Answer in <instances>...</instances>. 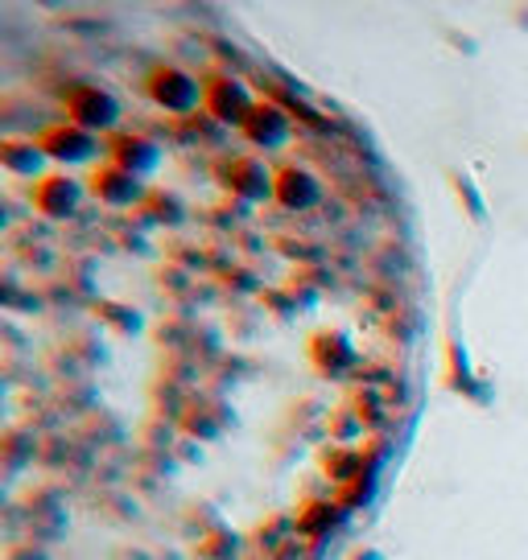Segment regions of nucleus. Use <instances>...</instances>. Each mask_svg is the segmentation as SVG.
Listing matches in <instances>:
<instances>
[{
	"mask_svg": "<svg viewBox=\"0 0 528 560\" xmlns=\"http://www.w3.org/2000/svg\"><path fill=\"white\" fill-rule=\"evenodd\" d=\"M9 223H13V214H9V207H4V202H0V235H4V231H9Z\"/></svg>",
	"mask_w": 528,
	"mask_h": 560,
	"instance_id": "obj_17",
	"label": "nucleus"
},
{
	"mask_svg": "<svg viewBox=\"0 0 528 560\" xmlns=\"http://www.w3.org/2000/svg\"><path fill=\"white\" fill-rule=\"evenodd\" d=\"M240 137H244L252 149H261V153H277V149H285L289 137H294V116H289L277 100H256L252 116H248L244 128H240Z\"/></svg>",
	"mask_w": 528,
	"mask_h": 560,
	"instance_id": "obj_9",
	"label": "nucleus"
},
{
	"mask_svg": "<svg viewBox=\"0 0 528 560\" xmlns=\"http://www.w3.org/2000/svg\"><path fill=\"white\" fill-rule=\"evenodd\" d=\"M145 100L165 112V116H194L203 112V79H194L186 67H174V62H158L145 74Z\"/></svg>",
	"mask_w": 528,
	"mask_h": 560,
	"instance_id": "obj_1",
	"label": "nucleus"
},
{
	"mask_svg": "<svg viewBox=\"0 0 528 560\" xmlns=\"http://www.w3.org/2000/svg\"><path fill=\"white\" fill-rule=\"evenodd\" d=\"M252 107H256V95H252V88L240 74L215 70V74L203 79V112H207L211 124H219V128H244Z\"/></svg>",
	"mask_w": 528,
	"mask_h": 560,
	"instance_id": "obj_3",
	"label": "nucleus"
},
{
	"mask_svg": "<svg viewBox=\"0 0 528 560\" xmlns=\"http://www.w3.org/2000/svg\"><path fill=\"white\" fill-rule=\"evenodd\" d=\"M273 202L289 210V214H306V210H314L322 202V182L306 165H282L277 182H273Z\"/></svg>",
	"mask_w": 528,
	"mask_h": 560,
	"instance_id": "obj_10",
	"label": "nucleus"
},
{
	"mask_svg": "<svg viewBox=\"0 0 528 560\" xmlns=\"http://www.w3.org/2000/svg\"><path fill=\"white\" fill-rule=\"evenodd\" d=\"M37 144H42V153H46L50 165H58V170H79V165H91V161L104 153V140L71 120L46 124V128L37 132Z\"/></svg>",
	"mask_w": 528,
	"mask_h": 560,
	"instance_id": "obj_4",
	"label": "nucleus"
},
{
	"mask_svg": "<svg viewBox=\"0 0 528 560\" xmlns=\"http://www.w3.org/2000/svg\"><path fill=\"white\" fill-rule=\"evenodd\" d=\"M0 170L37 182L42 174H50V158L42 153L37 137H0Z\"/></svg>",
	"mask_w": 528,
	"mask_h": 560,
	"instance_id": "obj_11",
	"label": "nucleus"
},
{
	"mask_svg": "<svg viewBox=\"0 0 528 560\" xmlns=\"http://www.w3.org/2000/svg\"><path fill=\"white\" fill-rule=\"evenodd\" d=\"M62 112H67V120L79 124V128H88L95 137H112V132H120V100H116V91L100 88V83H74L67 88L62 95Z\"/></svg>",
	"mask_w": 528,
	"mask_h": 560,
	"instance_id": "obj_2",
	"label": "nucleus"
},
{
	"mask_svg": "<svg viewBox=\"0 0 528 560\" xmlns=\"http://www.w3.org/2000/svg\"><path fill=\"white\" fill-rule=\"evenodd\" d=\"M141 210L153 223H161V228H182V223H186V202H182L174 190H149Z\"/></svg>",
	"mask_w": 528,
	"mask_h": 560,
	"instance_id": "obj_13",
	"label": "nucleus"
},
{
	"mask_svg": "<svg viewBox=\"0 0 528 560\" xmlns=\"http://www.w3.org/2000/svg\"><path fill=\"white\" fill-rule=\"evenodd\" d=\"M104 161H112V165H120V170L137 177H153L161 170V161H165V149L153 137H145V132H112L104 140Z\"/></svg>",
	"mask_w": 528,
	"mask_h": 560,
	"instance_id": "obj_8",
	"label": "nucleus"
},
{
	"mask_svg": "<svg viewBox=\"0 0 528 560\" xmlns=\"http://www.w3.org/2000/svg\"><path fill=\"white\" fill-rule=\"evenodd\" d=\"M9 305H18V289L9 280H0V310H9Z\"/></svg>",
	"mask_w": 528,
	"mask_h": 560,
	"instance_id": "obj_16",
	"label": "nucleus"
},
{
	"mask_svg": "<svg viewBox=\"0 0 528 560\" xmlns=\"http://www.w3.org/2000/svg\"><path fill=\"white\" fill-rule=\"evenodd\" d=\"M520 18H525V21H520V25H525V30H528V4H520Z\"/></svg>",
	"mask_w": 528,
	"mask_h": 560,
	"instance_id": "obj_18",
	"label": "nucleus"
},
{
	"mask_svg": "<svg viewBox=\"0 0 528 560\" xmlns=\"http://www.w3.org/2000/svg\"><path fill=\"white\" fill-rule=\"evenodd\" d=\"M88 194L100 207L133 210L149 198V186H145V177L128 174V170L112 165V161H100V165H91V174H88Z\"/></svg>",
	"mask_w": 528,
	"mask_h": 560,
	"instance_id": "obj_7",
	"label": "nucleus"
},
{
	"mask_svg": "<svg viewBox=\"0 0 528 560\" xmlns=\"http://www.w3.org/2000/svg\"><path fill=\"white\" fill-rule=\"evenodd\" d=\"M219 186L231 194V198H240L248 207H256V202H273V182H277V170L268 165L264 158L256 153H240V158H228L219 161Z\"/></svg>",
	"mask_w": 528,
	"mask_h": 560,
	"instance_id": "obj_5",
	"label": "nucleus"
},
{
	"mask_svg": "<svg viewBox=\"0 0 528 560\" xmlns=\"http://www.w3.org/2000/svg\"><path fill=\"white\" fill-rule=\"evenodd\" d=\"M100 322L116 334H141L145 330L141 310H133V305H124V301H100Z\"/></svg>",
	"mask_w": 528,
	"mask_h": 560,
	"instance_id": "obj_14",
	"label": "nucleus"
},
{
	"mask_svg": "<svg viewBox=\"0 0 528 560\" xmlns=\"http://www.w3.org/2000/svg\"><path fill=\"white\" fill-rule=\"evenodd\" d=\"M310 363H314L322 375H347V371L359 363L352 338L343 330H318L310 338Z\"/></svg>",
	"mask_w": 528,
	"mask_h": 560,
	"instance_id": "obj_12",
	"label": "nucleus"
},
{
	"mask_svg": "<svg viewBox=\"0 0 528 560\" xmlns=\"http://www.w3.org/2000/svg\"><path fill=\"white\" fill-rule=\"evenodd\" d=\"M240 552V540L231 536L228 527H215V532H207L203 540H198V548H194V557L198 560H231Z\"/></svg>",
	"mask_w": 528,
	"mask_h": 560,
	"instance_id": "obj_15",
	"label": "nucleus"
},
{
	"mask_svg": "<svg viewBox=\"0 0 528 560\" xmlns=\"http://www.w3.org/2000/svg\"><path fill=\"white\" fill-rule=\"evenodd\" d=\"M88 182H79L71 170H50V174H42L34 182V190H30V202L42 219H50V223H67L79 214V207L88 202Z\"/></svg>",
	"mask_w": 528,
	"mask_h": 560,
	"instance_id": "obj_6",
	"label": "nucleus"
}]
</instances>
